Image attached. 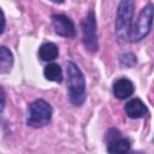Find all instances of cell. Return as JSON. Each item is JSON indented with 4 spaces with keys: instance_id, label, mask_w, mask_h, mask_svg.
I'll list each match as a JSON object with an SVG mask.
<instances>
[{
    "instance_id": "4fadbf2b",
    "label": "cell",
    "mask_w": 154,
    "mask_h": 154,
    "mask_svg": "<svg viewBox=\"0 0 154 154\" xmlns=\"http://www.w3.org/2000/svg\"><path fill=\"white\" fill-rule=\"evenodd\" d=\"M135 63H136V57H135L134 54H131V53H125V54H123V55L120 57V64H122L123 66L130 67V66H132Z\"/></svg>"
},
{
    "instance_id": "2e32d148",
    "label": "cell",
    "mask_w": 154,
    "mask_h": 154,
    "mask_svg": "<svg viewBox=\"0 0 154 154\" xmlns=\"http://www.w3.org/2000/svg\"><path fill=\"white\" fill-rule=\"evenodd\" d=\"M51 1H53V2H55V4H61V2H64V0H51Z\"/></svg>"
},
{
    "instance_id": "8fae6325",
    "label": "cell",
    "mask_w": 154,
    "mask_h": 154,
    "mask_svg": "<svg viewBox=\"0 0 154 154\" xmlns=\"http://www.w3.org/2000/svg\"><path fill=\"white\" fill-rule=\"evenodd\" d=\"M13 66V54L5 47H0V73H8Z\"/></svg>"
},
{
    "instance_id": "7a4b0ae2",
    "label": "cell",
    "mask_w": 154,
    "mask_h": 154,
    "mask_svg": "<svg viewBox=\"0 0 154 154\" xmlns=\"http://www.w3.org/2000/svg\"><path fill=\"white\" fill-rule=\"evenodd\" d=\"M135 2L134 0H120L116 16V35L119 42L129 41V32L132 26Z\"/></svg>"
},
{
    "instance_id": "277c9868",
    "label": "cell",
    "mask_w": 154,
    "mask_h": 154,
    "mask_svg": "<svg viewBox=\"0 0 154 154\" xmlns=\"http://www.w3.org/2000/svg\"><path fill=\"white\" fill-rule=\"evenodd\" d=\"M152 22H153V5L148 4L141 11L136 23L131 26L129 32V41L137 42L144 38L152 29Z\"/></svg>"
},
{
    "instance_id": "5b68a950",
    "label": "cell",
    "mask_w": 154,
    "mask_h": 154,
    "mask_svg": "<svg viewBox=\"0 0 154 154\" xmlns=\"http://www.w3.org/2000/svg\"><path fill=\"white\" fill-rule=\"evenodd\" d=\"M96 17L93 11H90L81 22L83 43L85 48L90 52H96L99 49L97 43V30H96Z\"/></svg>"
},
{
    "instance_id": "9a60e30c",
    "label": "cell",
    "mask_w": 154,
    "mask_h": 154,
    "mask_svg": "<svg viewBox=\"0 0 154 154\" xmlns=\"http://www.w3.org/2000/svg\"><path fill=\"white\" fill-rule=\"evenodd\" d=\"M5 93L2 90V88L0 87V112L4 109V106H5Z\"/></svg>"
},
{
    "instance_id": "3957f363",
    "label": "cell",
    "mask_w": 154,
    "mask_h": 154,
    "mask_svg": "<svg viewBox=\"0 0 154 154\" xmlns=\"http://www.w3.org/2000/svg\"><path fill=\"white\" fill-rule=\"evenodd\" d=\"M52 113L53 109L51 105L42 99H37L29 106V116L26 119V124L31 128H42L49 123Z\"/></svg>"
},
{
    "instance_id": "52a82bcc",
    "label": "cell",
    "mask_w": 154,
    "mask_h": 154,
    "mask_svg": "<svg viewBox=\"0 0 154 154\" xmlns=\"http://www.w3.org/2000/svg\"><path fill=\"white\" fill-rule=\"evenodd\" d=\"M52 25L55 34L63 37H73L76 35V29L73 22L65 14H53L51 17Z\"/></svg>"
},
{
    "instance_id": "6da1fadb",
    "label": "cell",
    "mask_w": 154,
    "mask_h": 154,
    "mask_svg": "<svg viewBox=\"0 0 154 154\" xmlns=\"http://www.w3.org/2000/svg\"><path fill=\"white\" fill-rule=\"evenodd\" d=\"M67 72V91L70 102L75 106H81L84 103L87 97L85 91V78L81 69L72 61L66 63Z\"/></svg>"
},
{
    "instance_id": "9c48e42d",
    "label": "cell",
    "mask_w": 154,
    "mask_h": 154,
    "mask_svg": "<svg viewBox=\"0 0 154 154\" xmlns=\"http://www.w3.org/2000/svg\"><path fill=\"white\" fill-rule=\"evenodd\" d=\"M125 113L129 118L131 119H137V118H142L148 113L147 106L144 105V102L138 99H131L126 105H125Z\"/></svg>"
},
{
    "instance_id": "ba28073f",
    "label": "cell",
    "mask_w": 154,
    "mask_h": 154,
    "mask_svg": "<svg viewBox=\"0 0 154 154\" xmlns=\"http://www.w3.org/2000/svg\"><path fill=\"white\" fill-rule=\"evenodd\" d=\"M134 91V83L128 78H119L113 83V95L119 100H125L130 97Z\"/></svg>"
},
{
    "instance_id": "8992f818",
    "label": "cell",
    "mask_w": 154,
    "mask_h": 154,
    "mask_svg": "<svg viewBox=\"0 0 154 154\" xmlns=\"http://www.w3.org/2000/svg\"><path fill=\"white\" fill-rule=\"evenodd\" d=\"M107 152L111 154H124L130 150V141L120 135V132L116 129H111L107 135Z\"/></svg>"
},
{
    "instance_id": "5bb4252c",
    "label": "cell",
    "mask_w": 154,
    "mask_h": 154,
    "mask_svg": "<svg viewBox=\"0 0 154 154\" xmlns=\"http://www.w3.org/2000/svg\"><path fill=\"white\" fill-rule=\"evenodd\" d=\"M5 24H6V20H5V14H4L2 10L0 8V35L4 32V29H5Z\"/></svg>"
},
{
    "instance_id": "30bf717a",
    "label": "cell",
    "mask_w": 154,
    "mask_h": 154,
    "mask_svg": "<svg viewBox=\"0 0 154 154\" xmlns=\"http://www.w3.org/2000/svg\"><path fill=\"white\" fill-rule=\"evenodd\" d=\"M59 54L58 46L53 42H46L38 48V57L43 61H53Z\"/></svg>"
},
{
    "instance_id": "7c38bea8",
    "label": "cell",
    "mask_w": 154,
    "mask_h": 154,
    "mask_svg": "<svg viewBox=\"0 0 154 154\" xmlns=\"http://www.w3.org/2000/svg\"><path fill=\"white\" fill-rule=\"evenodd\" d=\"M43 75L46 77V79L52 81V82L60 83L63 81V70H61L60 65H58L55 63L48 64L43 70Z\"/></svg>"
}]
</instances>
